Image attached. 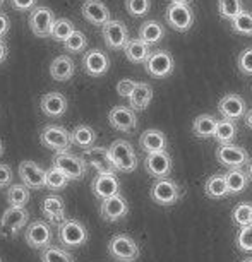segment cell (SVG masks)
<instances>
[{"label":"cell","mask_w":252,"mask_h":262,"mask_svg":"<svg viewBox=\"0 0 252 262\" xmlns=\"http://www.w3.org/2000/svg\"><path fill=\"white\" fill-rule=\"evenodd\" d=\"M110 156L113 160L117 171L122 173H132L137 168V156L134 152V147L131 146V142L117 139L110 144Z\"/></svg>","instance_id":"1"},{"label":"cell","mask_w":252,"mask_h":262,"mask_svg":"<svg viewBox=\"0 0 252 262\" xmlns=\"http://www.w3.org/2000/svg\"><path fill=\"white\" fill-rule=\"evenodd\" d=\"M90 238L86 226L77 220H66L58 225V240L67 249H77L82 247Z\"/></svg>","instance_id":"2"},{"label":"cell","mask_w":252,"mask_h":262,"mask_svg":"<svg viewBox=\"0 0 252 262\" xmlns=\"http://www.w3.org/2000/svg\"><path fill=\"white\" fill-rule=\"evenodd\" d=\"M108 254L120 262H134L139 257L141 250L136 240L129 235H115L108 242Z\"/></svg>","instance_id":"3"},{"label":"cell","mask_w":252,"mask_h":262,"mask_svg":"<svg viewBox=\"0 0 252 262\" xmlns=\"http://www.w3.org/2000/svg\"><path fill=\"white\" fill-rule=\"evenodd\" d=\"M39 141L45 147L57 152H66L72 146L71 132L62 125H47L39 134Z\"/></svg>","instance_id":"4"},{"label":"cell","mask_w":252,"mask_h":262,"mask_svg":"<svg viewBox=\"0 0 252 262\" xmlns=\"http://www.w3.org/2000/svg\"><path fill=\"white\" fill-rule=\"evenodd\" d=\"M86 165L82 156H76L72 152H57L53 158V166L58 168L62 173H66L69 180H82L86 175Z\"/></svg>","instance_id":"5"},{"label":"cell","mask_w":252,"mask_h":262,"mask_svg":"<svg viewBox=\"0 0 252 262\" xmlns=\"http://www.w3.org/2000/svg\"><path fill=\"white\" fill-rule=\"evenodd\" d=\"M29 220V212L24 207L9 206L0 216V233L4 236H16Z\"/></svg>","instance_id":"6"},{"label":"cell","mask_w":252,"mask_h":262,"mask_svg":"<svg viewBox=\"0 0 252 262\" xmlns=\"http://www.w3.org/2000/svg\"><path fill=\"white\" fill-rule=\"evenodd\" d=\"M165 17H166L168 26L180 33L189 31L196 21L194 11L191 9V6H185V4H174V2H170V6L166 7Z\"/></svg>","instance_id":"7"},{"label":"cell","mask_w":252,"mask_h":262,"mask_svg":"<svg viewBox=\"0 0 252 262\" xmlns=\"http://www.w3.org/2000/svg\"><path fill=\"white\" fill-rule=\"evenodd\" d=\"M55 14L48 7H34L29 14V29L33 31L34 36L47 38L52 36V29L55 26Z\"/></svg>","instance_id":"8"},{"label":"cell","mask_w":252,"mask_h":262,"mask_svg":"<svg viewBox=\"0 0 252 262\" xmlns=\"http://www.w3.org/2000/svg\"><path fill=\"white\" fill-rule=\"evenodd\" d=\"M150 195H151V199L160 206H174L177 201H180L182 189L174 180L160 179L153 184Z\"/></svg>","instance_id":"9"},{"label":"cell","mask_w":252,"mask_h":262,"mask_svg":"<svg viewBox=\"0 0 252 262\" xmlns=\"http://www.w3.org/2000/svg\"><path fill=\"white\" fill-rule=\"evenodd\" d=\"M24 240L31 249L45 250L52 245V228L47 221H33L24 231Z\"/></svg>","instance_id":"10"},{"label":"cell","mask_w":252,"mask_h":262,"mask_svg":"<svg viewBox=\"0 0 252 262\" xmlns=\"http://www.w3.org/2000/svg\"><path fill=\"white\" fill-rule=\"evenodd\" d=\"M174 66H175L174 57L166 50L151 52L150 58H148L144 63L146 72L150 74L151 77H156V79H163V77L170 76V74L174 72Z\"/></svg>","instance_id":"11"},{"label":"cell","mask_w":252,"mask_h":262,"mask_svg":"<svg viewBox=\"0 0 252 262\" xmlns=\"http://www.w3.org/2000/svg\"><path fill=\"white\" fill-rule=\"evenodd\" d=\"M103 39H105L107 47L110 50H123L125 45L129 43V31L127 26L122 21L117 19H110L105 26L101 28Z\"/></svg>","instance_id":"12"},{"label":"cell","mask_w":252,"mask_h":262,"mask_svg":"<svg viewBox=\"0 0 252 262\" xmlns=\"http://www.w3.org/2000/svg\"><path fill=\"white\" fill-rule=\"evenodd\" d=\"M216 160L225 168L234 170V168H242L249 161V152L244 147L234 144V142H230V144H220L218 149H216Z\"/></svg>","instance_id":"13"},{"label":"cell","mask_w":252,"mask_h":262,"mask_svg":"<svg viewBox=\"0 0 252 262\" xmlns=\"http://www.w3.org/2000/svg\"><path fill=\"white\" fill-rule=\"evenodd\" d=\"M82 158H84V161L95 168L98 173H113V175H115L117 168L113 165L110 149H107V147L93 146L90 149H84Z\"/></svg>","instance_id":"14"},{"label":"cell","mask_w":252,"mask_h":262,"mask_svg":"<svg viewBox=\"0 0 252 262\" xmlns=\"http://www.w3.org/2000/svg\"><path fill=\"white\" fill-rule=\"evenodd\" d=\"M19 177H21L23 184L28 189L39 190L47 187V170H43L41 166L31 160H24L19 165Z\"/></svg>","instance_id":"15"},{"label":"cell","mask_w":252,"mask_h":262,"mask_svg":"<svg viewBox=\"0 0 252 262\" xmlns=\"http://www.w3.org/2000/svg\"><path fill=\"white\" fill-rule=\"evenodd\" d=\"M82 67L88 76L101 77V76H105L108 72V69H110V58H108V55L103 50L95 48V50L86 52V55L82 58Z\"/></svg>","instance_id":"16"},{"label":"cell","mask_w":252,"mask_h":262,"mask_svg":"<svg viewBox=\"0 0 252 262\" xmlns=\"http://www.w3.org/2000/svg\"><path fill=\"white\" fill-rule=\"evenodd\" d=\"M100 212L105 221H108V223H115V221H120L127 216V212H129V204H127V201L123 199L120 194H117L113 197H108V199L101 202Z\"/></svg>","instance_id":"17"},{"label":"cell","mask_w":252,"mask_h":262,"mask_svg":"<svg viewBox=\"0 0 252 262\" xmlns=\"http://www.w3.org/2000/svg\"><path fill=\"white\" fill-rule=\"evenodd\" d=\"M144 168L151 177H155L158 180L168 179V175L172 171V158L166 151L151 152V155L146 156Z\"/></svg>","instance_id":"18"},{"label":"cell","mask_w":252,"mask_h":262,"mask_svg":"<svg viewBox=\"0 0 252 262\" xmlns=\"http://www.w3.org/2000/svg\"><path fill=\"white\" fill-rule=\"evenodd\" d=\"M218 112L226 120L237 122L239 118H244L247 113L245 100L239 95H226L218 103Z\"/></svg>","instance_id":"19"},{"label":"cell","mask_w":252,"mask_h":262,"mask_svg":"<svg viewBox=\"0 0 252 262\" xmlns=\"http://www.w3.org/2000/svg\"><path fill=\"white\" fill-rule=\"evenodd\" d=\"M108 122L113 128L120 132H132L137 127V117L132 108L113 106L108 113Z\"/></svg>","instance_id":"20"},{"label":"cell","mask_w":252,"mask_h":262,"mask_svg":"<svg viewBox=\"0 0 252 262\" xmlns=\"http://www.w3.org/2000/svg\"><path fill=\"white\" fill-rule=\"evenodd\" d=\"M91 190L98 199L105 201L108 197H113L120 190V184H118L117 177L113 173H98L91 184Z\"/></svg>","instance_id":"21"},{"label":"cell","mask_w":252,"mask_h":262,"mask_svg":"<svg viewBox=\"0 0 252 262\" xmlns=\"http://www.w3.org/2000/svg\"><path fill=\"white\" fill-rule=\"evenodd\" d=\"M82 17L93 26H105L110 21V11L101 0H86L81 7Z\"/></svg>","instance_id":"22"},{"label":"cell","mask_w":252,"mask_h":262,"mask_svg":"<svg viewBox=\"0 0 252 262\" xmlns=\"http://www.w3.org/2000/svg\"><path fill=\"white\" fill-rule=\"evenodd\" d=\"M39 108H41V112L45 113L47 117L60 118L66 115V112H67V100L60 93H55V91L47 93V95L41 96Z\"/></svg>","instance_id":"23"},{"label":"cell","mask_w":252,"mask_h":262,"mask_svg":"<svg viewBox=\"0 0 252 262\" xmlns=\"http://www.w3.org/2000/svg\"><path fill=\"white\" fill-rule=\"evenodd\" d=\"M139 146L146 155H151V152L166 151L168 141H166V136L163 134L161 130H158V128H150V130H146L141 134Z\"/></svg>","instance_id":"24"},{"label":"cell","mask_w":252,"mask_h":262,"mask_svg":"<svg viewBox=\"0 0 252 262\" xmlns=\"http://www.w3.org/2000/svg\"><path fill=\"white\" fill-rule=\"evenodd\" d=\"M41 212L45 217L52 223H58L66 221V204H64L62 197L58 195H47L41 202Z\"/></svg>","instance_id":"25"},{"label":"cell","mask_w":252,"mask_h":262,"mask_svg":"<svg viewBox=\"0 0 252 262\" xmlns=\"http://www.w3.org/2000/svg\"><path fill=\"white\" fill-rule=\"evenodd\" d=\"M74 72H76V63L67 55H58L50 66V76L53 81H58V82L69 81V79L74 76Z\"/></svg>","instance_id":"26"},{"label":"cell","mask_w":252,"mask_h":262,"mask_svg":"<svg viewBox=\"0 0 252 262\" xmlns=\"http://www.w3.org/2000/svg\"><path fill=\"white\" fill-rule=\"evenodd\" d=\"M123 52H125V57L129 58L132 63H146V60L151 55L150 45H148L146 41H142L141 38L129 39V43L123 48Z\"/></svg>","instance_id":"27"},{"label":"cell","mask_w":252,"mask_h":262,"mask_svg":"<svg viewBox=\"0 0 252 262\" xmlns=\"http://www.w3.org/2000/svg\"><path fill=\"white\" fill-rule=\"evenodd\" d=\"M151 100H153V88L148 82H137L134 93H132L131 98H129L132 110L134 112L136 110L137 112L146 110L148 105L151 103Z\"/></svg>","instance_id":"28"},{"label":"cell","mask_w":252,"mask_h":262,"mask_svg":"<svg viewBox=\"0 0 252 262\" xmlns=\"http://www.w3.org/2000/svg\"><path fill=\"white\" fill-rule=\"evenodd\" d=\"M204 194L209 197V199H223L230 194L228 187H226V180H225V173H215L209 179L206 180L204 184Z\"/></svg>","instance_id":"29"},{"label":"cell","mask_w":252,"mask_h":262,"mask_svg":"<svg viewBox=\"0 0 252 262\" xmlns=\"http://www.w3.org/2000/svg\"><path fill=\"white\" fill-rule=\"evenodd\" d=\"M216 125H218V120L213 115L202 113V115L196 117L194 123H192V130L199 139H209V137L215 136Z\"/></svg>","instance_id":"30"},{"label":"cell","mask_w":252,"mask_h":262,"mask_svg":"<svg viewBox=\"0 0 252 262\" xmlns=\"http://www.w3.org/2000/svg\"><path fill=\"white\" fill-rule=\"evenodd\" d=\"M225 180L228 192L232 195H237L240 192H244L249 185V175L245 171H242V168H234L225 173Z\"/></svg>","instance_id":"31"},{"label":"cell","mask_w":252,"mask_h":262,"mask_svg":"<svg viewBox=\"0 0 252 262\" xmlns=\"http://www.w3.org/2000/svg\"><path fill=\"white\" fill-rule=\"evenodd\" d=\"M165 36V28L158 21H146L141 24L139 28V38L146 41L148 45H155Z\"/></svg>","instance_id":"32"},{"label":"cell","mask_w":252,"mask_h":262,"mask_svg":"<svg viewBox=\"0 0 252 262\" xmlns=\"http://www.w3.org/2000/svg\"><path fill=\"white\" fill-rule=\"evenodd\" d=\"M71 136H72V144L82 147V149H90L96 141V132L90 125H77L71 132Z\"/></svg>","instance_id":"33"},{"label":"cell","mask_w":252,"mask_h":262,"mask_svg":"<svg viewBox=\"0 0 252 262\" xmlns=\"http://www.w3.org/2000/svg\"><path fill=\"white\" fill-rule=\"evenodd\" d=\"M237 132H239V128H237L234 120L221 118V120H218V125H216L213 137L220 142V144H230V142H234Z\"/></svg>","instance_id":"34"},{"label":"cell","mask_w":252,"mask_h":262,"mask_svg":"<svg viewBox=\"0 0 252 262\" xmlns=\"http://www.w3.org/2000/svg\"><path fill=\"white\" fill-rule=\"evenodd\" d=\"M29 189L24 184H16L12 187H9L7 190V201L9 206H16V207H24L29 202Z\"/></svg>","instance_id":"35"},{"label":"cell","mask_w":252,"mask_h":262,"mask_svg":"<svg viewBox=\"0 0 252 262\" xmlns=\"http://www.w3.org/2000/svg\"><path fill=\"white\" fill-rule=\"evenodd\" d=\"M69 184V179L66 177V173H62L58 168L50 166L47 170V189L52 192L64 190Z\"/></svg>","instance_id":"36"},{"label":"cell","mask_w":252,"mask_h":262,"mask_svg":"<svg viewBox=\"0 0 252 262\" xmlns=\"http://www.w3.org/2000/svg\"><path fill=\"white\" fill-rule=\"evenodd\" d=\"M232 220H234V223L239 225L240 228L252 225V204H249V202H240V204H237L234 207V211H232Z\"/></svg>","instance_id":"37"},{"label":"cell","mask_w":252,"mask_h":262,"mask_svg":"<svg viewBox=\"0 0 252 262\" xmlns=\"http://www.w3.org/2000/svg\"><path fill=\"white\" fill-rule=\"evenodd\" d=\"M242 11V0H218V12L226 21L232 23Z\"/></svg>","instance_id":"38"},{"label":"cell","mask_w":252,"mask_h":262,"mask_svg":"<svg viewBox=\"0 0 252 262\" xmlns=\"http://www.w3.org/2000/svg\"><path fill=\"white\" fill-rule=\"evenodd\" d=\"M232 29L242 36H252V12L242 11L234 21H232Z\"/></svg>","instance_id":"39"},{"label":"cell","mask_w":252,"mask_h":262,"mask_svg":"<svg viewBox=\"0 0 252 262\" xmlns=\"http://www.w3.org/2000/svg\"><path fill=\"white\" fill-rule=\"evenodd\" d=\"M74 31H76V28H74L72 21H69V19H66V17H60L55 21V26H53V29H52V38L55 39V41L64 43Z\"/></svg>","instance_id":"40"},{"label":"cell","mask_w":252,"mask_h":262,"mask_svg":"<svg viewBox=\"0 0 252 262\" xmlns=\"http://www.w3.org/2000/svg\"><path fill=\"white\" fill-rule=\"evenodd\" d=\"M41 262H76L67 250L50 245L41 252Z\"/></svg>","instance_id":"41"},{"label":"cell","mask_w":252,"mask_h":262,"mask_svg":"<svg viewBox=\"0 0 252 262\" xmlns=\"http://www.w3.org/2000/svg\"><path fill=\"white\" fill-rule=\"evenodd\" d=\"M64 47H66V50L71 53H81L84 48L88 47V38L84 36L82 31L76 29V31L64 41Z\"/></svg>","instance_id":"42"},{"label":"cell","mask_w":252,"mask_h":262,"mask_svg":"<svg viewBox=\"0 0 252 262\" xmlns=\"http://www.w3.org/2000/svg\"><path fill=\"white\" fill-rule=\"evenodd\" d=\"M125 9L132 17L146 16L151 9V0H125Z\"/></svg>","instance_id":"43"},{"label":"cell","mask_w":252,"mask_h":262,"mask_svg":"<svg viewBox=\"0 0 252 262\" xmlns=\"http://www.w3.org/2000/svg\"><path fill=\"white\" fill-rule=\"evenodd\" d=\"M237 67L245 76H252V48H245L237 57Z\"/></svg>","instance_id":"44"},{"label":"cell","mask_w":252,"mask_h":262,"mask_svg":"<svg viewBox=\"0 0 252 262\" xmlns=\"http://www.w3.org/2000/svg\"><path fill=\"white\" fill-rule=\"evenodd\" d=\"M237 247L242 252H252V225L240 228L237 235Z\"/></svg>","instance_id":"45"},{"label":"cell","mask_w":252,"mask_h":262,"mask_svg":"<svg viewBox=\"0 0 252 262\" xmlns=\"http://www.w3.org/2000/svg\"><path fill=\"white\" fill-rule=\"evenodd\" d=\"M136 86H137V82H134L132 79H122V81L117 84V93H118V96H122V98H131V95H132V93H134V90H136Z\"/></svg>","instance_id":"46"},{"label":"cell","mask_w":252,"mask_h":262,"mask_svg":"<svg viewBox=\"0 0 252 262\" xmlns=\"http://www.w3.org/2000/svg\"><path fill=\"white\" fill-rule=\"evenodd\" d=\"M9 4H11V7L14 11H33L34 7H36V0H9Z\"/></svg>","instance_id":"47"},{"label":"cell","mask_w":252,"mask_h":262,"mask_svg":"<svg viewBox=\"0 0 252 262\" xmlns=\"http://www.w3.org/2000/svg\"><path fill=\"white\" fill-rule=\"evenodd\" d=\"M12 182V170L6 163H0V189L9 187Z\"/></svg>","instance_id":"48"},{"label":"cell","mask_w":252,"mask_h":262,"mask_svg":"<svg viewBox=\"0 0 252 262\" xmlns=\"http://www.w3.org/2000/svg\"><path fill=\"white\" fill-rule=\"evenodd\" d=\"M9 31H11V21L6 12L0 11V38H6Z\"/></svg>","instance_id":"49"},{"label":"cell","mask_w":252,"mask_h":262,"mask_svg":"<svg viewBox=\"0 0 252 262\" xmlns=\"http://www.w3.org/2000/svg\"><path fill=\"white\" fill-rule=\"evenodd\" d=\"M9 55V50H7V43L4 41V38H0V63L6 62V58Z\"/></svg>","instance_id":"50"},{"label":"cell","mask_w":252,"mask_h":262,"mask_svg":"<svg viewBox=\"0 0 252 262\" xmlns=\"http://www.w3.org/2000/svg\"><path fill=\"white\" fill-rule=\"evenodd\" d=\"M244 118H245V125L252 130V108H250V110H247V113H245V117H244Z\"/></svg>","instance_id":"51"},{"label":"cell","mask_w":252,"mask_h":262,"mask_svg":"<svg viewBox=\"0 0 252 262\" xmlns=\"http://www.w3.org/2000/svg\"><path fill=\"white\" fill-rule=\"evenodd\" d=\"M170 2H174V4H185V6H191L194 0H170Z\"/></svg>","instance_id":"52"},{"label":"cell","mask_w":252,"mask_h":262,"mask_svg":"<svg viewBox=\"0 0 252 262\" xmlns=\"http://www.w3.org/2000/svg\"><path fill=\"white\" fill-rule=\"evenodd\" d=\"M247 175H249V179L252 180V160H250V163H249V171H247Z\"/></svg>","instance_id":"53"},{"label":"cell","mask_w":252,"mask_h":262,"mask_svg":"<svg viewBox=\"0 0 252 262\" xmlns=\"http://www.w3.org/2000/svg\"><path fill=\"white\" fill-rule=\"evenodd\" d=\"M2 155H4V142L0 141V158H2Z\"/></svg>","instance_id":"54"},{"label":"cell","mask_w":252,"mask_h":262,"mask_svg":"<svg viewBox=\"0 0 252 262\" xmlns=\"http://www.w3.org/2000/svg\"><path fill=\"white\" fill-rule=\"evenodd\" d=\"M242 262H252V257H249V259H244Z\"/></svg>","instance_id":"55"},{"label":"cell","mask_w":252,"mask_h":262,"mask_svg":"<svg viewBox=\"0 0 252 262\" xmlns=\"http://www.w3.org/2000/svg\"><path fill=\"white\" fill-rule=\"evenodd\" d=\"M4 2H6V0H0V7H2V6H4Z\"/></svg>","instance_id":"56"},{"label":"cell","mask_w":252,"mask_h":262,"mask_svg":"<svg viewBox=\"0 0 252 262\" xmlns=\"http://www.w3.org/2000/svg\"><path fill=\"white\" fill-rule=\"evenodd\" d=\"M0 262H2V259H0Z\"/></svg>","instance_id":"57"}]
</instances>
